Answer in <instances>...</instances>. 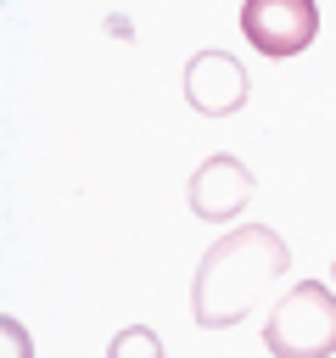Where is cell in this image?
I'll return each instance as SVG.
<instances>
[{
  "instance_id": "1",
  "label": "cell",
  "mask_w": 336,
  "mask_h": 358,
  "mask_svg": "<svg viewBox=\"0 0 336 358\" xmlns=\"http://www.w3.org/2000/svg\"><path fill=\"white\" fill-rule=\"evenodd\" d=\"M286 268H291V252H286V241L269 224H235L196 263V280H190V313H196V324L202 330L241 324L258 308V296Z\"/></svg>"
},
{
  "instance_id": "2",
  "label": "cell",
  "mask_w": 336,
  "mask_h": 358,
  "mask_svg": "<svg viewBox=\"0 0 336 358\" xmlns=\"http://www.w3.org/2000/svg\"><path fill=\"white\" fill-rule=\"evenodd\" d=\"M269 358H336V291L319 280L291 285L263 319Z\"/></svg>"
},
{
  "instance_id": "3",
  "label": "cell",
  "mask_w": 336,
  "mask_h": 358,
  "mask_svg": "<svg viewBox=\"0 0 336 358\" xmlns=\"http://www.w3.org/2000/svg\"><path fill=\"white\" fill-rule=\"evenodd\" d=\"M241 34L263 56H297L319 34V0H241Z\"/></svg>"
},
{
  "instance_id": "4",
  "label": "cell",
  "mask_w": 336,
  "mask_h": 358,
  "mask_svg": "<svg viewBox=\"0 0 336 358\" xmlns=\"http://www.w3.org/2000/svg\"><path fill=\"white\" fill-rule=\"evenodd\" d=\"M246 67L230 56V50H196L185 62V101L202 112V117H230L246 106Z\"/></svg>"
},
{
  "instance_id": "5",
  "label": "cell",
  "mask_w": 336,
  "mask_h": 358,
  "mask_svg": "<svg viewBox=\"0 0 336 358\" xmlns=\"http://www.w3.org/2000/svg\"><path fill=\"white\" fill-rule=\"evenodd\" d=\"M252 201V168L230 151H213L196 173H190V213L207 224H230L241 207Z\"/></svg>"
},
{
  "instance_id": "6",
  "label": "cell",
  "mask_w": 336,
  "mask_h": 358,
  "mask_svg": "<svg viewBox=\"0 0 336 358\" xmlns=\"http://www.w3.org/2000/svg\"><path fill=\"white\" fill-rule=\"evenodd\" d=\"M106 358H168V352H162V336L151 324H123L106 341Z\"/></svg>"
},
{
  "instance_id": "7",
  "label": "cell",
  "mask_w": 336,
  "mask_h": 358,
  "mask_svg": "<svg viewBox=\"0 0 336 358\" xmlns=\"http://www.w3.org/2000/svg\"><path fill=\"white\" fill-rule=\"evenodd\" d=\"M0 341H6V358H34V341L17 319H0Z\"/></svg>"
},
{
  "instance_id": "8",
  "label": "cell",
  "mask_w": 336,
  "mask_h": 358,
  "mask_svg": "<svg viewBox=\"0 0 336 358\" xmlns=\"http://www.w3.org/2000/svg\"><path fill=\"white\" fill-rule=\"evenodd\" d=\"M330 274H336V263H330Z\"/></svg>"
}]
</instances>
